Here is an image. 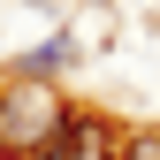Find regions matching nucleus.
Masks as SVG:
<instances>
[{
  "instance_id": "f257e3e1",
  "label": "nucleus",
  "mask_w": 160,
  "mask_h": 160,
  "mask_svg": "<svg viewBox=\"0 0 160 160\" xmlns=\"http://www.w3.org/2000/svg\"><path fill=\"white\" fill-rule=\"evenodd\" d=\"M69 122V107L53 99V84H38V76H8L0 84V160H23L38 145H53Z\"/></svg>"
},
{
  "instance_id": "f03ea898",
  "label": "nucleus",
  "mask_w": 160,
  "mask_h": 160,
  "mask_svg": "<svg viewBox=\"0 0 160 160\" xmlns=\"http://www.w3.org/2000/svg\"><path fill=\"white\" fill-rule=\"evenodd\" d=\"M69 53H76V38H69V31H46L31 53H15V76H38V84H53V69H69Z\"/></svg>"
},
{
  "instance_id": "7ed1b4c3",
  "label": "nucleus",
  "mask_w": 160,
  "mask_h": 160,
  "mask_svg": "<svg viewBox=\"0 0 160 160\" xmlns=\"http://www.w3.org/2000/svg\"><path fill=\"white\" fill-rule=\"evenodd\" d=\"M114 160H160V130H130V137H114Z\"/></svg>"
},
{
  "instance_id": "20e7f679",
  "label": "nucleus",
  "mask_w": 160,
  "mask_h": 160,
  "mask_svg": "<svg viewBox=\"0 0 160 160\" xmlns=\"http://www.w3.org/2000/svg\"><path fill=\"white\" fill-rule=\"evenodd\" d=\"M99 8H107V0H99Z\"/></svg>"
}]
</instances>
